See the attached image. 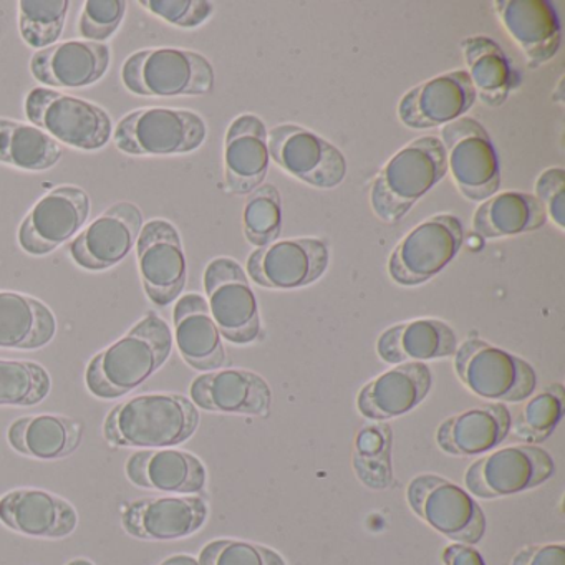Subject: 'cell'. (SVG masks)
Returning a JSON list of instances; mask_svg holds the SVG:
<instances>
[{"mask_svg":"<svg viewBox=\"0 0 565 565\" xmlns=\"http://www.w3.org/2000/svg\"><path fill=\"white\" fill-rule=\"evenodd\" d=\"M455 372L469 392L491 402H525L537 386L531 363L481 339L458 347Z\"/></svg>","mask_w":565,"mask_h":565,"instance_id":"7","label":"cell"},{"mask_svg":"<svg viewBox=\"0 0 565 565\" xmlns=\"http://www.w3.org/2000/svg\"><path fill=\"white\" fill-rule=\"evenodd\" d=\"M9 445L29 458L64 459L77 451L82 441V426L67 416L42 415L22 416L8 429Z\"/></svg>","mask_w":565,"mask_h":565,"instance_id":"31","label":"cell"},{"mask_svg":"<svg viewBox=\"0 0 565 565\" xmlns=\"http://www.w3.org/2000/svg\"><path fill=\"white\" fill-rule=\"evenodd\" d=\"M282 230V200L274 184H260L247 198L243 214V231L253 246L276 243Z\"/></svg>","mask_w":565,"mask_h":565,"instance_id":"39","label":"cell"},{"mask_svg":"<svg viewBox=\"0 0 565 565\" xmlns=\"http://www.w3.org/2000/svg\"><path fill=\"white\" fill-rule=\"evenodd\" d=\"M443 564L445 565H486L482 555L469 544H451L443 551Z\"/></svg>","mask_w":565,"mask_h":565,"instance_id":"45","label":"cell"},{"mask_svg":"<svg viewBox=\"0 0 565 565\" xmlns=\"http://www.w3.org/2000/svg\"><path fill=\"white\" fill-rule=\"evenodd\" d=\"M200 565H287L282 555L266 545L236 539H217L204 545Z\"/></svg>","mask_w":565,"mask_h":565,"instance_id":"40","label":"cell"},{"mask_svg":"<svg viewBox=\"0 0 565 565\" xmlns=\"http://www.w3.org/2000/svg\"><path fill=\"white\" fill-rule=\"evenodd\" d=\"M545 221L547 214L534 194L504 191L482 201L472 217V230L482 239H499L541 230Z\"/></svg>","mask_w":565,"mask_h":565,"instance_id":"32","label":"cell"},{"mask_svg":"<svg viewBox=\"0 0 565 565\" xmlns=\"http://www.w3.org/2000/svg\"><path fill=\"white\" fill-rule=\"evenodd\" d=\"M55 333L57 319L42 300L21 292H0V349H42Z\"/></svg>","mask_w":565,"mask_h":565,"instance_id":"30","label":"cell"},{"mask_svg":"<svg viewBox=\"0 0 565 565\" xmlns=\"http://www.w3.org/2000/svg\"><path fill=\"white\" fill-rule=\"evenodd\" d=\"M90 211L87 191L72 184L55 188L22 221L18 233L19 246L29 256H49L81 233Z\"/></svg>","mask_w":565,"mask_h":565,"instance_id":"14","label":"cell"},{"mask_svg":"<svg viewBox=\"0 0 565 565\" xmlns=\"http://www.w3.org/2000/svg\"><path fill=\"white\" fill-rule=\"evenodd\" d=\"M267 127L256 115H241L227 128L224 178L230 193L246 196L263 184L269 170Z\"/></svg>","mask_w":565,"mask_h":565,"instance_id":"25","label":"cell"},{"mask_svg":"<svg viewBox=\"0 0 565 565\" xmlns=\"http://www.w3.org/2000/svg\"><path fill=\"white\" fill-rule=\"evenodd\" d=\"M446 173L448 161L441 140L416 138L399 150L373 181L370 191L373 213L383 223H398Z\"/></svg>","mask_w":565,"mask_h":565,"instance_id":"3","label":"cell"},{"mask_svg":"<svg viewBox=\"0 0 565 565\" xmlns=\"http://www.w3.org/2000/svg\"><path fill=\"white\" fill-rule=\"evenodd\" d=\"M409 508L439 534L458 544L475 545L484 537L486 515L471 494L438 475H419L406 491Z\"/></svg>","mask_w":565,"mask_h":565,"instance_id":"8","label":"cell"},{"mask_svg":"<svg viewBox=\"0 0 565 565\" xmlns=\"http://www.w3.org/2000/svg\"><path fill=\"white\" fill-rule=\"evenodd\" d=\"M554 472V459L545 449L515 445L472 462L466 471L465 484L476 498H505L544 484Z\"/></svg>","mask_w":565,"mask_h":565,"instance_id":"12","label":"cell"},{"mask_svg":"<svg viewBox=\"0 0 565 565\" xmlns=\"http://www.w3.org/2000/svg\"><path fill=\"white\" fill-rule=\"evenodd\" d=\"M535 194L544 206L545 214L552 217L558 230L565 227V171L562 168H548L535 183Z\"/></svg>","mask_w":565,"mask_h":565,"instance_id":"43","label":"cell"},{"mask_svg":"<svg viewBox=\"0 0 565 565\" xmlns=\"http://www.w3.org/2000/svg\"><path fill=\"white\" fill-rule=\"evenodd\" d=\"M267 145L274 163L309 186L332 190L345 180L342 151L307 128L277 125L267 131Z\"/></svg>","mask_w":565,"mask_h":565,"instance_id":"13","label":"cell"},{"mask_svg":"<svg viewBox=\"0 0 565 565\" xmlns=\"http://www.w3.org/2000/svg\"><path fill=\"white\" fill-rule=\"evenodd\" d=\"M461 47L476 97L488 107H502L518 85V75L501 45L484 35H475L465 39Z\"/></svg>","mask_w":565,"mask_h":565,"instance_id":"33","label":"cell"},{"mask_svg":"<svg viewBox=\"0 0 565 565\" xmlns=\"http://www.w3.org/2000/svg\"><path fill=\"white\" fill-rule=\"evenodd\" d=\"M127 478L138 488L168 494H200L206 486L201 459L178 449H143L128 458Z\"/></svg>","mask_w":565,"mask_h":565,"instance_id":"26","label":"cell"},{"mask_svg":"<svg viewBox=\"0 0 565 565\" xmlns=\"http://www.w3.org/2000/svg\"><path fill=\"white\" fill-rule=\"evenodd\" d=\"M68 0H21L19 32L29 47L44 51L57 44L67 22Z\"/></svg>","mask_w":565,"mask_h":565,"instance_id":"38","label":"cell"},{"mask_svg":"<svg viewBox=\"0 0 565 565\" xmlns=\"http://www.w3.org/2000/svg\"><path fill=\"white\" fill-rule=\"evenodd\" d=\"M67 565H95V564H92V562L87 561V558H75V561L68 562Z\"/></svg>","mask_w":565,"mask_h":565,"instance_id":"47","label":"cell"},{"mask_svg":"<svg viewBox=\"0 0 565 565\" xmlns=\"http://www.w3.org/2000/svg\"><path fill=\"white\" fill-rule=\"evenodd\" d=\"M207 127L201 115L181 108H140L114 130L115 147L130 157H177L203 147Z\"/></svg>","mask_w":565,"mask_h":565,"instance_id":"5","label":"cell"},{"mask_svg":"<svg viewBox=\"0 0 565 565\" xmlns=\"http://www.w3.org/2000/svg\"><path fill=\"white\" fill-rule=\"evenodd\" d=\"M329 263V247L323 241L302 237L254 250L247 259V274L266 289L292 290L317 282Z\"/></svg>","mask_w":565,"mask_h":565,"instance_id":"17","label":"cell"},{"mask_svg":"<svg viewBox=\"0 0 565 565\" xmlns=\"http://www.w3.org/2000/svg\"><path fill=\"white\" fill-rule=\"evenodd\" d=\"M51 388V375L41 363L0 359V406L39 405Z\"/></svg>","mask_w":565,"mask_h":565,"instance_id":"37","label":"cell"},{"mask_svg":"<svg viewBox=\"0 0 565 565\" xmlns=\"http://www.w3.org/2000/svg\"><path fill=\"white\" fill-rule=\"evenodd\" d=\"M502 25L518 42L532 67L547 64L561 49V22L547 0H495Z\"/></svg>","mask_w":565,"mask_h":565,"instance_id":"24","label":"cell"},{"mask_svg":"<svg viewBox=\"0 0 565 565\" xmlns=\"http://www.w3.org/2000/svg\"><path fill=\"white\" fill-rule=\"evenodd\" d=\"M24 110L31 125L75 150H102L114 137V124L105 108L52 88L29 92Z\"/></svg>","mask_w":565,"mask_h":565,"instance_id":"6","label":"cell"},{"mask_svg":"<svg viewBox=\"0 0 565 565\" xmlns=\"http://www.w3.org/2000/svg\"><path fill=\"white\" fill-rule=\"evenodd\" d=\"M465 231L452 214H438L403 237L388 260V274L405 287L422 286L438 276L461 250Z\"/></svg>","mask_w":565,"mask_h":565,"instance_id":"9","label":"cell"},{"mask_svg":"<svg viewBox=\"0 0 565 565\" xmlns=\"http://www.w3.org/2000/svg\"><path fill=\"white\" fill-rule=\"evenodd\" d=\"M127 14L125 0H88L84 4L78 32L88 42L104 44L114 38Z\"/></svg>","mask_w":565,"mask_h":565,"instance_id":"41","label":"cell"},{"mask_svg":"<svg viewBox=\"0 0 565 565\" xmlns=\"http://www.w3.org/2000/svg\"><path fill=\"white\" fill-rule=\"evenodd\" d=\"M0 521L19 534L62 539L77 527L74 505L42 489H15L0 499Z\"/></svg>","mask_w":565,"mask_h":565,"instance_id":"23","label":"cell"},{"mask_svg":"<svg viewBox=\"0 0 565 565\" xmlns=\"http://www.w3.org/2000/svg\"><path fill=\"white\" fill-rule=\"evenodd\" d=\"M174 339L184 362L198 372H214L227 363L220 329L200 294H186L173 310Z\"/></svg>","mask_w":565,"mask_h":565,"instance_id":"27","label":"cell"},{"mask_svg":"<svg viewBox=\"0 0 565 565\" xmlns=\"http://www.w3.org/2000/svg\"><path fill=\"white\" fill-rule=\"evenodd\" d=\"M448 171L469 201H486L499 193L501 167L488 131L479 121L459 118L441 128Z\"/></svg>","mask_w":565,"mask_h":565,"instance_id":"10","label":"cell"},{"mask_svg":"<svg viewBox=\"0 0 565 565\" xmlns=\"http://www.w3.org/2000/svg\"><path fill=\"white\" fill-rule=\"evenodd\" d=\"M204 290L221 337L247 345L260 337L259 307L243 267L230 257H217L204 270Z\"/></svg>","mask_w":565,"mask_h":565,"instance_id":"11","label":"cell"},{"mask_svg":"<svg viewBox=\"0 0 565 565\" xmlns=\"http://www.w3.org/2000/svg\"><path fill=\"white\" fill-rule=\"evenodd\" d=\"M565 412V393L561 383L545 386L537 395L527 398L519 409L511 429L515 438L527 445L547 441L561 423Z\"/></svg>","mask_w":565,"mask_h":565,"instance_id":"36","label":"cell"},{"mask_svg":"<svg viewBox=\"0 0 565 565\" xmlns=\"http://www.w3.org/2000/svg\"><path fill=\"white\" fill-rule=\"evenodd\" d=\"M200 425L198 406L178 393H148L115 406L104 436L121 448L164 449L188 441Z\"/></svg>","mask_w":565,"mask_h":565,"instance_id":"2","label":"cell"},{"mask_svg":"<svg viewBox=\"0 0 565 565\" xmlns=\"http://www.w3.org/2000/svg\"><path fill=\"white\" fill-rule=\"evenodd\" d=\"M140 6L180 29L200 28L214 12V6L206 0H140Z\"/></svg>","mask_w":565,"mask_h":565,"instance_id":"42","label":"cell"},{"mask_svg":"<svg viewBox=\"0 0 565 565\" xmlns=\"http://www.w3.org/2000/svg\"><path fill=\"white\" fill-rule=\"evenodd\" d=\"M191 402L201 409L231 415L266 416L270 409L269 385L249 370H220L198 376L190 388Z\"/></svg>","mask_w":565,"mask_h":565,"instance_id":"22","label":"cell"},{"mask_svg":"<svg viewBox=\"0 0 565 565\" xmlns=\"http://www.w3.org/2000/svg\"><path fill=\"white\" fill-rule=\"evenodd\" d=\"M475 102L468 72H448L413 87L399 102L398 118L412 130L445 127L468 114Z\"/></svg>","mask_w":565,"mask_h":565,"instance_id":"18","label":"cell"},{"mask_svg":"<svg viewBox=\"0 0 565 565\" xmlns=\"http://www.w3.org/2000/svg\"><path fill=\"white\" fill-rule=\"evenodd\" d=\"M138 273L148 299L167 307L186 287L188 264L180 231L167 220L145 224L137 241Z\"/></svg>","mask_w":565,"mask_h":565,"instance_id":"15","label":"cell"},{"mask_svg":"<svg viewBox=\"0 0 565 565\" xmlns=\"http://www.w3.org/2000/svg\"><path fill=\"white\" fill-rule=\"evenodd\" d=\"M458 350L455 330L438 319H419L390 327L376 342L383 362L402 365L409 362L448 359Z\"/></svg>","mask_w":565,"mask_h":565,"instance_id":"29","label":"cell"},{"mask_svg":"<svg viewBox=\"0 0 565 565\" xmlns=\"http://www.w3.org/2000/svg\"><path fill=\"white\" fill-rule=\"evenodd\" d=\"M431 388L433 373L428 365L402 363L366 383L356 396V406L365 418L385 422L422 405Z\"/></svg>","mask_w":565,"mask_h":565,"instance_id":"21","label":"cell"},{"mask_svg":"<svg viewBox=\"0 0 565 565\" xmlns=\"http://www.w3.org/2000/svg\"><path fill=\"white\" fill-rule=\"evenodd\" d=\"M121 82L137 97H203L214 88V68L204 55L184 49L135 52L121 67Z\"/></svg>","mask_w":565,"mask_h":565,"instance_id":"4","label":"cell"},{"mask_svg":"<svg viewBox=\"0 0 565 565\" xmlns=\"http://www.w3.org/2000/svg\"><path fill=\"white\" fill-rule=\"evenodd\" d=\"M504 403H488L451 416L439 425L436 443L451 456H478L498 448L511 433Z\"/></svg>","mask_w":565,"mask_h":565,"instance_id":"28","label":"cell"},{"mask_svg":"<svg viewBox=\"0 0 565 565\" xmlns=\"http://www.w3.org/2000/svg\"><path fill=\"white\" fill-rule=\"evenodd\" d=\"M143 226L140 207L130 201H121L88 224L68 244V254L82 269L92 273L111 269L137 246Z\"/></svg>","mask_w":565,"mask_h":565,"instance_id":"16","label":"cell"},{"mask_svg":"<svg viewBox=\"0 0 565 565\" xmlns=\"http://www.w3.org/2000/svg\"><path fill=\"white\" fill-rule=\"evenodd\" d=\"M392 428L386 423H370L360 428L353 448V469L366 488L380 491L392 486Z\"/></svg>","mask_w":565,"mask_h":565,"instance_id":"35","label":"cell"},{"mask_svg":"<svg viewBox=\"0 0 565 565\" xmlns=\"http://www.w3.org/2000/svg\"><path fill=\"white\" fill-rule=\"evenodd\" d=\"M160 565H200L198 564L196 558L191 557V555H173V557L167 558V561L161 562Z\"/></svg>","mask_w":565,"mask_h":565,"instance_id":"46","label":"cell"},{"mask_svg":"<svg viewBox=\"0 0 565 565\" xmlns=\"http://www.w3.org/2000/svg\"><path fill=\"white\" fill-rule=\"evenodd\" d=\"M108 45L88 41H71L35 52L31 58V74L39 84L52 88L92 87L110 68Z\"/></svg>","mask_w":565,"mask_h":565,"instance_id":"20","label":"cell"},{"mask_svg":"<svg viewBox=\"0 0 565 565\" xmlns=\"http://www.w3.org/2000/svg\"><path fill=\"white\" fill-rule=\"evenodd\" d=\"M206 519L207 504L201 495H167L131 502L121 524L143 541H177L200 531Z\"/></svg>","mask_w":565,"mask_h":565,"instance_id":"19","label":"cell"},{"mask_svg":"<svg viewBox=\"0 0 565 565\" xmlns=\"http://www.w3.org/2000/svg\"><path fill=\"white\" fill-rule=\"evenodd\" d=\"M511 565H565V545H529L514 555Z\"/></svg>","mask_w":565,"mask_h":565,"instance_id":"44","label":"cell"},{"mask_svg":"<svg viewBox=\"0 0 565 565\" xmlns=\"http://www.w3.org/2000/svg\"><path fill=\"white\" fill-rule=\"evenodd\" d=\"M61 158V145L45 131L34 125L0 118V163L22 171H47Z\"/></svg>","mask_w":565,"mask_h":565,"instance_id":"34","label":"cell"},{"mask_svg":"<svg viewBox=\"0 0 565 565\" xmlns=\"http://www.w3.org/2000/svg\"><path fill=\"white\" fill-rule=\"evenodd\" d=\"M173 333L167 320L150 312L127 335L88 362L85 383L100 399H117L134 392L170 359Z\"/></svg>","mask_w":565,"mask_h":565,"instance_id":"1","label":"cell"}]
</instances>
